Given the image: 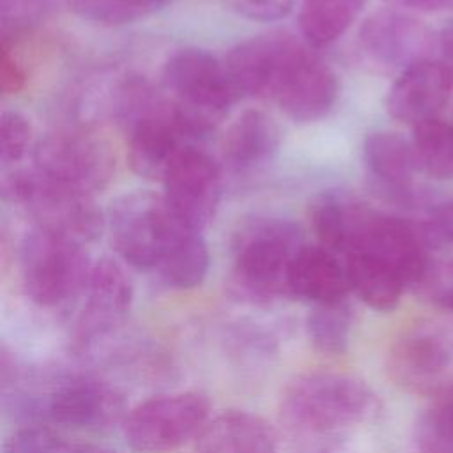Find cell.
Here are the masks:
<instances>
[{
	"instance_id": "obj_1",
	"label": "cell",
	"mask_w": 453,
	"mask_h": 453,
	"mask_svg": "<svg viewBox=\"0 0 453 453\" xmlns=\"http://www.w3.org/2000/svg\"><path fill=\"white\" fill-rule=\"evenodd\" d=\"M239 97H264L296 122H315L338 97L334 71L308 46L285 32L239 42L225 58Z\"/></svg>"
},
{
	"instance_id": "obj_2",
	"label": "cell",
	"mask_w": 453,
	"mask_h": 453,
	"mask_svg": "<svg viewBox=\"0 0 453 453\" xmlns=\"http://www.w3.org/2000/svg\"><path fill=\"white\" fill-rule=\"evenodd\" d=\"M379 398L361 379L336 372L297 375L283 391L281 419L301 434H331L372 419Z\"/></svg>"
},
{
	"instance_id": "obj_3",
	"label": "cell",
	"mask_w": 453,
	"mask_h": 453,
	"mask_svg": "<svg viewBox=\"0 0 453 453\" xmlns=\"http://www.w3.org/2000/svg\"><path fill=\"white\" fill-rule=\"evenodd\" d=\"M301 246V232L288 219L257 218L242 225L232 241V285L237 296L255 304L290 297L288 274Z\"/></svg>"
},
{
	"instance_id": "obj_4",
	"label": "cell",
	"mask_w": 453,
	"mask_h": 453,
	"mask_svg": "<svg viewBox=\"0 0 453 453\" xmlns=\"http://www.w3.org/2000/svg\"><path fill=\"white\" fill-rule=\"evenodd\" d=\"M120 115L129 133V165L145 179L163 180L172 163L200 140L172 99L154 96L140 81L127 85Z\"/></svg>"
},
{
	"instance_id": "obj_5",
	"label": "cell",
	"mask_w": 453,
	"mask_h": 453,
	"mask_svg": "<svg viewBox=\"0 0 453 453\" xmlns=\"http://www.w3.org/2000/svg\"><path fill=\"white\" fill-rule=\"evenodd\" d=\"M2 191L25 209L37 228L83 246L99 239L106 228V218L90 195L55 182L35 168L4 175Z\"/></svg>"
},
{
	"instance_id": "obj_6",
	"label": "cell",
	"mask_w": 453,
	"mask_h": 453,
	"mask_svg": "<svg viewBox=\"0 0 453 453\" xmlns=\"http://www.w3.org/2000/svg\"><path fill=\"white\" fill-rule=\"evenodd\" d=\"M163 80L173 104L198 138L214 131L239 99L225 62L205 50L175 51L165 64Z\"/></svg>"
},
{
	"instance_id": "obj_7",
	"label": "cell",
	"mask_w": 453,
	"mask_h": 453,
	"mask_svg": "<svg viewBox=\"0 0 453 453\" xmlns=\"http://www.w3.org/2000/svg\"><path fill=\"white\" fill-rule=\"evenodd\" d=\"M19 269L27 296L42 308H55L85 290L92 265L83 244L34 226L23 237Z\"/></svg>"
},
{
	"instance_id": "obj_8",
	"label": "cell",
	"mask_w": 453,
	"mask_h": 453,
	"mask_svg": "<svg viewBox=\"0 0 453 453\" xmlns=\"http://www.w3.org/2000/svg\"><path fill=\"white\" fill-rule=\"evenodd\" d=\"M211 414V403L198 391L159 395L133 407L122 432L134 453H168L196 439Z\"/></svg>"
},
{
	"instance_id": "obj_9",
	"label": "cell",
	"mask_w": 453,
	"mask_h": 453,
	"mask_svg": "<svg viewBox=\"0 0 453 453\" xmlns=\"http://www.w3.org/2000/svg\"><path fill=\"white\" fill-rule=\"evenodd\" d=\"M28 414L78 430H104L124 423L126 398L113 384L92 375H67L42 396H28Z\"/></svg>"
},
{
	"instance_id": "obj_10",
	"label": "cell",
	"mask_w": 453,
	"mask_h": 453,
	"mask_svg": "<svg viewBox=\"0 0 453 453\" xmlns=\"http://www.w3.org/2000/svg\"><path fill=\"white\" fill-rule=\"evenodd\" d=\"M106 225L111 244L124 262L142 271H154L175 219L163 195L138 189L111 200Z\"/></svg>"
},
{
	"instance_id": "obj_11",
	"label": "cell",
	"mask_w": 453,
	"mask_h": 453,
	"mask_svg": "<svg viewBox=\"0 0 453 453\" xmlns=\"http://www.w3.org/2000/svg\"><path fill=\"white\" fill-rule=\"evenodd\" d=\"M426 248L416 223L349 200V244L345 253L365 250L389 264L407 287H414L430 262Z\"/></svg>"
},
{
	"instance_id": "obj_12",
	"label": "cell",
	"mask_w": 453,
	"mask_h": 453,
	"mask_svg": "<svg viewBox=\"0 0 453 453\" xmlns=\"http://www.w3.org/2000/svg\"><path fill=\"white\" fill-rule=\"evenodd\" d=\"M34 168L55 182L92 196L111 180L115 156L110 143L101 136L62 129L35 143Z\"/></svg>"
},
{
	"instance_id": "obj_13",
	"label": "cell",
	"mask_w": 453,
	"mask_h": 453,
	"mask_svg": "<svg viewBox=\"0 0 453 453\" xmlns=\"http://www.w3.org/2000/svg\"><path fill=\"white\" fill-rule=\"evenodd\" d=\"M437 34L416 16L398 9H379L357 32V51L366 65L382 74H400L432 58Z\"/></svg>"
},
{
	"instance_id": "obj_14",
	"label": "cell",
	"mask_w": 453,
	"mask_h": 453,
	"mask_svg": "<svg viewBox=\"0 0 453 453\" xmlns=\"http://www.w3.org/2000/svg\"><path fill=\"white\" fill-rule=\"evenodd\" d=\"M388 373L402 389L416 395L453 393V343L432 327L402 333L388 352Z\"/></svg>"
},
{
	"instance_id": "obj_15",
	"label": "cell",
	"mask_w": 453,
	"mask_h": 453,
	"mask_svg": "<svg viewBox=\"0 0 453 453\" xmlns=\"http://www.w3.org/2000/svg\"><path fill=\"white\" fill-rule=\"evenodd\" d=\"M165 203L180 225L202 232L221 198V166L202 149L189 147L163 177Z\"/></svg>"
},
{
	"instance_id": "obj_16",
	"label": "cell",
	"mask_w": 453,
	"mask_h": 453,
	"mask_svg": "<svg viewBox=\"0 0 453 453\" xmlns=\"http://www.w3.org/2000/svg\"><path fill=\"white\" fill-rule=\"evenodd\" d=\"M85 303L74 326V336L80 345H90L113 333L133 304V283L126 271L111 258H101L92 265Z\"/></svg>"
},
{
	"instance_id": "obj_17",
	"label": "cell",
	"mask_w": 453,
	"mask_h": 453,
	"mask_svg": "<svg viewBox=\"0 0 453 453\" xmlns=\"http://www.w3.org/2000/svg\"><path fill=\"white\" fill-rule=\"evenodd\" d=\"M363 165L373 188L393 203L416 207L423 195L414 184L418 170L411 140L393 131H373L363 140Z\"/></svg>"
},
{
	"instance_id": "obj_18",
	"label": "cell",
	"mask_w": 453,
	"mask_h": 453,
	"mask_svg": "<svg viewBox=\"0 0 453 453\" xmlns=\"http://www.w3.org/2000/svg\"><path fill=\"white\" fill-rule=\"evenodd\" d=\"M451 88L453 78L446 65L426 58L396 76L386 97V110L395 120L414 127L439 117Z\"/></svg>"
},
{
	"instance_id": "obj_19",
	"label": "cell",
	"mask_w": 453,
	"mask_h": 453,
	"mask_svg": "<svg viewBox=\"0 0 453 453\" xmlns=\"http://www.w3.org/2000/svg\"><path fill=\"white\" fill-rule=\"evenodd\" d=\"M198 453H278V434L262 416L225 411L207 421L196 437Z\"/></svg>"
},
{
	"instance_id": "obj_20",
	"label": "cell",
	"mask_w": 453,
	"mask_h": 453,
	"mask_svg": "<svg viewBox=\"0 0 453 453\" xmlns=\"http://www.w3.org/2000/svg\"><path fill=\"white\" fill-rule=\"evenodd\" d=\"M290 297L311 304L343 301L350 292L345 264L336 253L317 244H303L296 253L288 274Z\"/></svg>"
},
{
	"instance_id": "obj_21",
	"label": "cell",
	"mask_w": 453,
	"mask_h": 453,
	"mask_svg": "<svg viewBox=\"0 0 453 453\" xmlns=\"http://www.w3.org/2000/svg\"><path fill=\"white\" fill-rule=\"evenodd\" d=\"M281 136L276 122L260 110H246L228 127L223 163L235 175H248L274 159Z\"/></svg>"
},
{
	"instance_id": "obj_22",
	"label": "cell",
	"mask_w": 453,
	"mask_h": 453,
	"mask_svg": "<svg viewBox=\"0 0 453 453\" xmlns=\"http://www.w3.org/2000/svg\"><path fill=\"white\" fill-rule=\"evenodd\" d=\"M209 262V250L202 232L175 221L154 273L168 287L188 290L205 280Z\"/></svg>"
},
{
	"instance_id": "obj_23",
	"label": "cell",
	"mask_w": 453,
	"mask_h": 453,
	"mask_svg": "<svg viewBox=\"0 0 453 453\" xmlns=\"http://www.w3.org/2000/svg\"><path fill=\"white\" fill-rule=\"evenodd\" d=\"M343 257L350 290L366 306L377 311L398 306L407 285L389 264L365 250H350Z\"/></svg>"
},
{
	"instance_id": "obj_24",
	"label": "cell",
	"mask_w": 453,
	"mask_h": 453,
	"mask_svg": "<svg viewBox=\"0 0 453 453\" xmlns=\"http://www.w3.org/2000/svg\"><path fill=\"white\" fill-rule=\"evenodd\" d=\"M365 5L366 0H303L301 34L313 48L329 46L350 28Z\"/></svg>"
},
{
	"instance_id": "obj_25",
	"label": "cell",
	"mask_w": 453,
	"mask_h": 453,
	"mask_svg": "<svg viewBox=\"0 0 453 453\" xmlns=\"http://www.w3.org/2000/svg\"><path fill=\"white\" fill-rule=\"evenodd\" d=\"M418 170L435 180H453V124L439 117L412 127Z\"/></svg>"
},
{
	"instance_id": "obj_26",
	"label": "cell",
	"mask_w": 453,
	"mask_h": 453,
	"mask_svg": "<svg viewBox=\"0 0 453 453\" xmlns=\"http://www.w3.org/2000/svg\"><path fill=\"white\" fill-rule=\"evenodd\" d=\"M352 322L354 315L347 299L313 304L306 315V333L319 352L329 356L342 354L349 345Z\"/></svg>"
},
{
	"instance_id": "obj_27",
	"label": "cell",
	"mask_w": 453,
	"mask_h": 453,
	"mask_svg": "<svg viewBox=\"0 0 453 453\" xmlns=\"http://www.w3.org/2000/svg\"><path fill=\"white\" fill-rule=\"evenodd\" d=\"M310 221L320 246L343 255L349 244V200L324 191L310 202Z\"/></svg>"
},
{
	"instance_id": "obj_28",
	"label": "cell",
	"mask_w": 453,
	"mask_h": 453,
	"mask_svg": "<svg viewBox=\"0 0 453 453\" xmlns=\"http://www.w3.org/2000/svg\"><path fill=\"white\" fill-rule=\"evenodd\" d=\"M170 2L173 0H71V5L81 18L111 27L147 18Z\"/></svg>"
},
{
	"instance_id": "obj_29",
	"label": "cell",
	"mask_w": 453,
	"mask_h": 453,
	"mask_svg": "<svg viewBox=\"0 0 453 453\" xmlns=\"http://www.w3.org/2000/svg\"><path fill=\"white\" fill-rule=\"evenodd\" d=\"M4 453H115L108 448L69 441L50 428L28 426L18 430L4 448Z\"/></svg>"
},
{
	"instance_id": "obj_30",
	"label": "cell",
	"mask_w": 453,
	"mask_h": 453,
	"mask_svg": "<svg viewBox=\"0 0 453 453\" xmlns=\"http://www.w3.org/2000/svg\"><path fill=\"white\" fill-rule=\"evenodd\" d=\"M48 0H0L2 42L14 44L44 18Z\"/></svg>"
},
{
	"instance_id": "obj_31",
	"label": "cell",
	"mask_w": 453,
	"mask_h": 453,
	"mask_svg": "<svg viewBox=\"0 0 453 453\" xmlns=\"http://www.w3.org/2000/svg\"><path fill=\"white\" fill-rule=\"evenodd\" d=\"M412 288L434 306L453 311V260H430Z\"/></svg>"
},
{
	"instance_id": "obj_32",
	"label": "cell",
	"mask_w": 453,
	"mask_h": 453,
	"mask_svg": "<svg viewBox=\"0 0 453 453\" xmlns=\"http://www.w3.org/2000/svg\"><path fill=\"white\" fill-rule=\"evenodd\" d=\"M32 142V126L19 111H4L0 120V161L4 166L23 159Z\"/></svg>"
},
{
	"instance_id": "obj_33",
	"label": "cell",
	"mask_w": 453,
	"mask_h": 453,
	"mask_svg": "<svg viewBox=\"0 0 453 453\" xmlns=\"http://www.w3.org/2000/svg\"><path fill=\"white\" fill-rule=\"evenodd\" d=\"M426 246L439 242H453V200L430 207L426 218L416 223Z\"/></svg>"
},
{
	"instance_id": "obj_34",
	"label": "cell",
	"mask_w": 453,
	"mask_h": 453,
	"mask_svg": "<svg viewBox=\"0 0 453 453\" xmlns=\"http://www.w3.org/2000/svg\"><path fill=\"white\" fill-rule=\"evenodd\" d=\"M241 16L255 21H273L288 14L294 0H226Z\"/></svg>"
},
{
	"instance_id": "obj_35",
	"label": "cell",
	"mask_w": 453,
	"mask_h": 453,
	"mask_svg": "<svg viewBox=\"0 0 453 453\" xmlns=\"http://www.w3.org/2000/svg\"><path fill=\"white\" fill-rule=\"evenodd\" d=\"M0 81L4 94H18L27 81V74L19 60L12 51V44L2 42V58H0Z\"/></svg>"
},
{
	"instance_id": "obj_36",
	"label": "cell",
	"mask_w": 453,
	"mask_h": 453,
	"mask_svg": "<svg viewBox=\"0 0 453 453\" xmlns=\"http://www.w3.org/2000/svg\"><path fill=\"white\" fill-rule=\"evenodd\" d=\"M430 430L442 437L453 439V393L441 396V400L419 419Z\"/></svg>"
},
{
	"instance_id": "obj_37",
	"label": "cell",
	"mask_w": 453,
	"mask_h": 453,
	"mask_svg": "<svg viewBox=\"0 0 453 453\" xmlns=\"http://www.w3.org/2000/svg\"><path fill=\"white\" fill-rule=\"evenodd\" d=\"M412 453H453V439L439 435L419 421L414 432Z\"/></svg>"
},
{
	"instance_id": "obj_38",
	"label": "cell",
	"mask_w": 453,
	"mask_h": 453,
	"mask_svg": "<svg viewBox=\"0 0 453 453\" xmlns=\"http://www.w3.org/2000/svg\"><path fill=\"white\" fill-rule=\"evenodd\" d=\"M389 4L416 12H442L453 9V0H388Z\"/></svg>"
},
{
	"instance_id": "obj_39",
	"label": "cell",
	"mask_w": 453,
	"mask_h": 453,
	"mask_svg": "<svg viewBox=\"0 0 453 453\" xmlns=\"http://www.w3.org/2000/svg\"><path fill=\"white\" fill-rule=\"evenodd\" d=\"M437 50L441 53V62L453 78V19L442 25V28L437 32Z\"/></svg>"
}]
</instances>
